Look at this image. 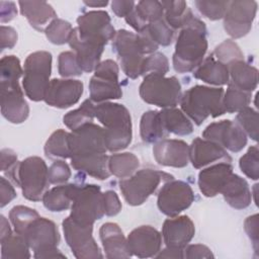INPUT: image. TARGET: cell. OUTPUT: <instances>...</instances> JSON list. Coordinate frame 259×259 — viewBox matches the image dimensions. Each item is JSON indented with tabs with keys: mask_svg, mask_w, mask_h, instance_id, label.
Wrapping results in <instances>:
<instances>
[{
	"mask_svg": "<svg viewBox=\"0 0 259 259\" xmlns=\"http://www.w3.org/2000/svg\"><path fill=\"white\" fill-rule=\"evenodd\" d=\"M207 30L205 23L193 14L180 29L175 44L172 62L178 73H189L204 60L207 51Z\"/></svg>",
	"mask_w": 259,
	"mask_h": 259,
	"instance_id": "obj_1",
	"label": "cell"
},
{
	"mask_svg": "<svg viewBox=\"0 0 259 259\" xmlns=\"http://www.w3.org/2000/svg\"><path fill=\"white\" fill-rule=\"evenodd\" d=\"M95 117L103 125L107 151L118 152L131 144L132 116L124 105L110 101L98 103L95 105Z\"/></svg>",
	"mask_w": 259,
	"mask_h": 259,
	"instance_id": "obj_2",
	"label": "cell"
},
{
	"mask_svg": "<svg viewBox=\"0 0 259 259\" xmlns=\"http://www.w3.org/2000/svg\"><path fill=\"white\" fill-rule=\"evenodd\" d=\"M224 89L195 85L186 90L180 99L181 110L196 125H200L208 116L218 117L225 113L223 105Z\"/></svg>",
	"mask_w": 259,
	"mask_h": 259,
	"instance_id": "obj_3",
	"label": "cell"
},
{
	"mask_svg": "<svg viewBox=\"0 0 259 259\" xmlns=\"http://www.w3.org/2000/svg\"><path fill=\"white\" fill-rule=\"evenodd\" d=\"M48 173L49 168L46 162L40 157L32 156L18 161L4 174L21 188L23 197L30 201H39L50 184Z\"/></svg>",
	"mask_w": 259,
	"mask_h": 259,
	"instance_id": "obj_4",
	"label": "cell"
},
{
	"mask_svg": "<svg viewBox=\"0 0 259 259\" xmlns=\"http://www.w3.org/2000/svg\"><path fill=\"white\" fill-rule=\"evenodd\" d=\"M53 57L50 52L37 51L29 54L24 62L22 87L32 101H41L50 84Z\"/></svg>",
	"mask_w": 259,
	"mask_h": 259,
	"instance_id": "obj_5",
	"label": "cell"
},
{
	"mask_svg": "<svg viewBox=\"0 0 259 259\" xmlns=\"http://www.w3.org/2000/svg\"><path fill=\"white\" fill-rule=\"evenodd\" d=\"M174 179L166 172L155 169H141L132 176L119 181V189L127 204L138 206L156 192L159 185L163 182Z\"/></svg>",
	"mask_w": 259,
	"mask_h": 259,
	"instance_id": "obj_6",
	"label": "cell"
},
{
	"mask_svg": "<svg viewBox=\"0 0 259 259\" xmlns=\"http://www.w3.org/2000/svg\"><path fill=\"white\" fill-rule=\"evenodd\" d=\"M139 93L141 98L161 108L175 107L181 99V84L175 77L150 73L144 76L140 85Z\"/></svg>",
	"mask_w": 259,
	"mask_h": 259,
	"instance_id": "obj_7",
	"label": "cell"
},
{
	"mask_svg": "<svg viewBox=\"0 0 259 259\" xmlns=\"http://www.w3.org/2000/svg\"><path fill=\"white\" fill-rule=\"evenodd\" d=\"M23 237L33 251L34 258H66L58 249L60 233L53 221L41 217L36 218L26 229Z\"/></svg>",
	"mask_w": 259,
	"mask_h": 259,
	"instance_id": "obj_8",
	"label": "cell"
},
{
	"mask_svg": "<svg viewBox=\"0 0 259 259\" xmlns=\"http://www.w3.org/2000/svg\"><path fill=\"white\" fill-rule=\"evenodd\" d=\"M104 214L103 193L100 186L95 184H78L69 217L78 224L93 226Z\"/></svg>",
	"mask_w": 259,
	"mask_h": 259,
	"instance_id": "obj_9",
	"label": "cell"
},
{
	"mask_svg": "<svg viewBox=\"0 0 259 259\" xmlns=\"http://www.w3.org/2000/svg\"><path fill=\"white\" fill-rule=\"evenodd\" d=\"M112 51L128 78L137 79L142 76L145 53L137 33L126 29L117 30L112 39Z\"/></svg>",
	"mask_w": 259,
	"mask_h": 259,
	"instance_id": "obj_10",
	"label": "cell"
},
{
	"mask_svg": "<svg viewBox=\"0 0 259 259\" xmlns=\"http://www.w3.org/2000/svg\"><path fill=\"white\" fill-rule=\"evenodd\" d=\"M89 93L90 99L96 103L119 99L122 96L116 62L108 59L98 64L89 81Z\"/></svg>",
	"mask_w": 259,
	"mask_h": 259,
	"instance_id": "obj_11",
	"label": "cell"
},
{
	"mask_svg": "<svg viewBox=\"0 0 259 259\" xmlns=\"http://www.w3.org/2000/svg\"><path fill=\"white\" fill-rule=\"evenodd\" d=\"M62 227L67 245L70 247L76 258H103V255L92 236L93 226L78 224L68 217L63 221Z\"/></svg>",
	"mask_w": 259,
	"mask_h": 259,
	"instance_id": "obj_12",
	"label": "cell"
},
{
	"mask_svg": "<svg viewBox=\"0 0 259 259\" xmlns=\"http://www.w3.org/2000/svg\"><path fill=\"white\" fill-rule=\"evenodd\" d=\"M194 200L191 186L181 180L171 179L164 182L157 195L159 210L169 218L179 215L187 209Z\"/></svg>",
	"mask_w": 259,
	"mask_h": 259,
	"instance_id": "obj_13",
	"label": "cell"
},
{
	"mask_svg": "<svg viewBox=\"0 0 259 259\" xmlns=\"http://www.w3.org/2000/svg\"><path fill=\"white\" fill-rule=\"evenodd\" d=\"M254 0L230 1L224 15V28L233 38H240L249 33L257 13Z\"/></svg>",
	"mask_w": 259,
	"mask_h": 259,
	"instance_id": "obj_14",
	"label": "cell"
},
{
	"mask_svg": "<svg viewBox=\"0 0 259 259\" xmlns=\"http://www.w3.org/2000/svg\"><path fill=\"white\" fill-rule=\"evenodd\" d=\"M71 157L106 154L107 148L103 127L93 122L69 133Z\"/></svg>",
	"mask_w": 259,
	"mask_h": 259,
	"instance_id": "obj_15",
	"label": "cell"
},
{
	"mask_svg": "<svg viewBox=\"0 0 259 259\" xmlns=\"http://www.w3.org/2000/svg\"><path fill=\"white\" fill-rule=\"evenodd\" d=\"M202 137L233 153L240 152L247 145V135L245 132L237 122L230 119L208 124L202 132Z\"/></svg>",
	"mask_w": 259,
	"mask_h": 259,
	"instance_id": "obj_16",
	"label": "cell"
},
{
	"mask_svg": "<svg viewBox=\"0 0 259 259\" xmlns=\"http://www.w3.org/2000/svg\"><path fill=\"white\" fill-rule=\"evenodd\" d=\"M1 113L11 123H22L29 115V106L17 83L0 82Z\"/></svg>",
	"mask_w": 259,
	"mask_h": 259,
	"instance_id": "obj_17",
	"label": "cell"
},
{
	"mask_svg": "<svg viewBox=\"0 0 259 259\" xmlns=\"http://www.w3.org/2000/svg\"><path fill=\"white\" fill-rule=\"evenodd\" d=\"M77 31L80 35L107 44L116 31L111 24L109 14L104 10L87 11L77 18Z\"/></svg>",
	"mask_w": 259,
	"mask_h": 259,
	"instance_id": "obj_18",
	"label": "cell"
},
{
	"mask_svg": "<svg viewBox=\"0 0 259 259\" xmlns=\"http://www.w3.org/2000/svg\"><path fill=\"white\" fill-rule=\"evenodd\" d=\"M68 44L76 54L80 68L86 73H91L96 69L106 45L101 40L80 35L76 27L73 28Z\"/></svg>",
	"mask_w": 259,
	"mask_h": 259,
	"instance_id": "obj_19",
	"label": "cell"
},
{
	"mask_svg": "<svg viewBox=\"0 0 259 259\" xmlns=\"http://www.w3.org/2000/svg\"><path fill=\"white\" fill-rule=\"evenodd\" d=\"M83 83L75 79H53L50 81L44 101L56 108H68L76 104L83 94Z\"/></svg>",
	"mask_w": 259,
	"mask_h": 259,
	"instance_id": "obj_20",
	"label": "cell"
},
{
	"mask_svg": "<svg viewBox=\"0 0 259 259\" xmlns=\"http://www.w3.org/2000/svg\"><path fill=\"white\" fill-rule=\"evenodd\" d=\"M126 241L132 255L139 258L156 257L161 250L162 235L152 226H140L128 234Z\"/></svg>",
	"mask_w": 259,
	"mask_h": 259,
	"instance_id": "obj_21",
	"label": "cell"
},
{
	"mask_svg": "<svg viewBox=\"0 0 259 259\" xmlns=\"http://www.w3.org/2000/svg\"><path fill=\"white\" fill-rule=\"evenodd\" d=\"M153 156L162 166L183 168L189 163V146L182 140L163 139L154 144Z\"/></svg>",
	"mask_w": 259,
	"mask_h": 259,
	"instance_id": "obj_22",
	"label": "cell"
},
{
	"mask_svg": "<svg viewBox=\"0 0 259 259\" xmlns=\"http://www.w3.org/2000/svg\"><path fill=\"white\" fill-rule=\"evenodd\" d=\"M195 227L188 215H176L164 221L162 239L166 247L184 249L192 240Z\"/></svg>",
	"mask_w": 259,
	"mask_h": 259,
	"instance_id": "obj_23",
	"label": "cell"
},
{
	"mask_svg": "<svg viewBox=\"0 0 259 259\" xmlns=\"http://www.w3.org/2000/svg\"><path fill=\"white\" fill-rule=\"evenodd\" d=\"M233 174L230 162H221L202 169L198 173V187L205 197H213L221 193L229 178Z\"/></svg>",
	"mask_w": 259,
	"mask_h": 259,
	"instance_id": "obj_24",
	"label": "cell"
},
{
	"mask_svg": "<svg viewBox=\"0 0 259 259\" xmlns=\"http://www.w3.org/2000/svg\"><path fill=\"white\" fill-rule=\"evenodd\" d=\"M219 160L232 161L227 150L222 146L201 138H196L192 141L189 146V162L194 168L199 169Z\"/></svg>",
	"mask_w": 259,
	"mask_h": 259,
	"instance_id": "obj_25",
	"label": "cell"
},
{
	"mask_svg": "<svg viewBox=\"0 0 259 259\" xmlns=\"http://www.w3.org/2000/svg\"><path fill=\"white\" fill-rule=\"evenodd\" d=\"M99 237L106 258L125 259L133 256L128 250L126 238L117 224H103L99 229Z\"/></svg>",
	"mask_w": 259,
	"mask_h": 259,
	"instance_id": "obj_26",
	"label": "cell"
},
{
	"mask_svg": "<svg viewBox=\"0 0 259 259\" xmlns=\"http://www.w3.org/2000/svg\"><path fill=\"white\" fill-rule=\"evenodd\" d=\"M162 17H164V9L161 1L143 0L136 3L135 8L124 19L136 32H141L150 22Z\"/></svg>",
	"mask_w": 259,
	"mask_h": 259,
	"instance_id": "obj_27",
	"label": "cell"
},
{
	"mask_svg": "<svg viewBox=\"0 0 259 259\" xmlns=\"http://www.w3.org/2000/svg\"><path fill=\"white\" fill-rule=\"evenodd\" d=\"M20 13L38 31H45L48 22L57 18L53 6L45 1H19Z\"/></svg>",
	"mask_w": 259,
	"mask_h": 259,
	"instance_id": "obj_28",
	"label": "cell"
},
{
	"mask_svg": "<svg viewBox=\"0 0 259 259\" xmlns=\"http://www.w3.org/2000/svg\"><path fill=\"white\" fill-rule=\"evenodd\" d=\"M229 85L237 89L251 93L258 84V70L246 63L244 60H237L228 65Z\"/></svg>",
	"mask_w": 259,
	"mask_h": 259,
	"instance_id": "obj_29",
	"label": "cell"
},
{
	"mask_svg": "<svg viewBox=\"0 0 259 259\" xmlns=\"http://www.w3.org/2000/svg\"><path fill=\"white\" fill-rule=\"evenodd\" d=\"M221 193L226 202L236 209L248 207L252 200L249 184L243 177L234 173L222 188Z\"/></svg>",
	"mask_w": 259,
	"mask_h": 259,
	"instance_id": "obj_30",
	"label": "cell"
},
{
	"mask_svg": "<svg viewBox=\"0 0 259 259\" xmlns=\"http://www.w3.org/2000/svg\"><path fill=\"white\" fill-rule=\"evenodd\" d=\"M108 157L106 154H95L73 156L70 159L75 170L86 173L98 180H105L111 175L108 169Z\"/></svg>",
	"mask_w": 259,
	"mask_h": 259,
	"instance_id": "obj_31",
	"label": "cell"
},
{
	"mask_svg": "<svg viewBox=\"0 0 259 259\" xmlns=\"http://www.w3.org/2000/svg\"><path fill=\"white\" fill-rule=\"evenodd\" d=\"M193 76L209 85L223 86L229 83L228 66L218 61L212 54L206 57L195 69Z\"/></svg>",
	"mask_w": 259,
	"mask_h": 259,
	"instance_id": "obj_32",
	"label": "cell"
},
{
	"mask_svg": "<svg viewBox=\"0 0 259 259\" xmlns=\"http://www.w3.org/2000/svg\"><path fill=\"white\" fill-rule=\"evenodd\" d=\"M78 184H60L47 190L41 198L44 206L54 212H61L71 207Z\"/></svg>",
	"mask_w": 259,
	"mask_h": 259,
	"instance_id": "obj_33",
	"label": "cell"
},
{
	"mask_svg": "<svg viewBox=\"0 0 259 259\" xmlns=\"http://www.w3.org/2000/svg\"><path fill=\"white\" fill-rule=\"evenodd\" d=\"M161 120L168 134L176 136H188L193 132V124L187 115L176 107L163 108L160 111Z\"/></svg>",
	"mask_w": 259,
	"mask_h": 259,
	"instance_id": "obj_34",
	"label": "cell"
},
{
	"mask_svg": "<svg viewBox=\"0 0 259 259\" xmlns=\"http://www.w3.org/2000/svg\"><path fill=\"white\" fill-rule=\"evenodd\" d=\"M140 136L146 144H155L168 136L163 126L160 111L148 110L143 113L140 122Z\"/></svg>",
	"mask_w": 259,
	"mask_h": 259,
	"instance_id": "obj_35",
	"label": "cell"
},
{
	"mask_svg": "<svg viewBox=\"0 0 259 259\" xmlns=\"http://www.w3.org/2000/svg\"><path fill=\"white\" fill-rule=\"evenodd\" d=\"M140 160L130 152L115 153L108 157V169L111 175L117 178H127L138 171Z\"/></svg>",
	"mask_w": 259,
	"mask_h": 259,
	"instance_id": "obj_36",
	"label": "cell"
},
{
	"mask_svg": "<svg viewBox=\"0 0 259 259\" xmlns=\"http://www.w3.org/2000/svg\"><path fill=\"white\" fill-rule=\"evenodd\" d=\"M164 9V19L173 29H181L189 17L193 14L185 1L168 0L161 1Z\"/></svg>",
	"mask_w": 259,
	"mask_h": 259,
	"instance_id": "obj_37",
	"label": "cell"
},
{
	"mask_svg": "<svg viewBox=\"0 0 259 259\" xmlns=\"http://www.w3.org/2000/svg\"><path fill=\"white\" fill-rule=\"evenodd\" d=\"M1 259H28L30 258L29 245L25 238L17 233H12L0 241Z\"/></svg>",
	"mask_w": 259,
	"mask_h": 259,
	"instance_id": "obj_38",
	"label": "cell"
},
{
	"mask_svg": "<svg viewBox=\"0 0 259 259\" xmlns=\"http://www.w3.org/2000/svg\"><path fill=\"white\" fill-rule=\"evenodd\" d=\"M69 133L64 130L55 131L46 142L44 151L46 157L50 159H68L71 158L69 147Z\"/></svg>",
	"mask_w": 259,
	"mask_h": 259,
	"instance_id": "obj_39",
	"label": "cell"
},
{
	"mask_svg": "<svg viewBox=\"0 0 259 259\" xmlns=\"http://www.w3.org/2000/svg\"><path fill=\"white\" fill-rule=\"evenodd\" d=\"M95 117V105L91 99H86L74 110L69 111L63 117V122L71 131H75L87 123L93 122Z\"/></svg>",
	"mask_w": 259,
	"mask_h": 259,
	"instance_id": "obj_40",
	"label": "cell"
},
{
	"mask_svg": "<svg viewBox=\"0 0 259 259\" xmlns=\"http://www.w3.org/2000/svg\"><path fill=\"white\" fill-rule=\"evenodd\" d=\"M38 212L24 205H15L9 211V221L15 233L23 236L29 225L38 218Z\"/></svg>",
	"mask_w": 259,
	"mask_h": 259,
	"instance_id": "obj_41",
	"label": "cell"
},
{
	"mask_svg": "<svg viewBox=\"0 0 259 259\" xmlns=\"http://www.w3.org/2000/svg\"><path fill=\"white\" fill-rule=\"evenodd\" d=\"M251 93L242 91L228 84V88L226 91H224L223 96V105L225 112H239L243 108L249 106L251 102Z\"/></svg>",
	"mask_w": 259,
	"mask_h": 259,
	"instance_id": "obj_42",
	"label": "cell"
},
{
	"mask_svg": "<svg viewBox=\"0 0 259 259\" xmlns=\"http://www.w3.org/2000/svg\"><path fill=\"white\" fill-rule=\"evenodd\" d=\"M74 27L72 24L64 19L55 18L45 28L47 38L54 45H64L69 41L71 32Z\"/></svg>",
	"mask_w": 259,
	"mask_h": 259,
	"instance_id": "obj_43",
	"label": "cell"
},
{
	"mask_svg": "<svg viewBox=\"0 0 259 259\" xmlns=\"http://www.w3.org/2000/svg\"><path fill=\"white\" fill-rule=\"evenodd\" d=\"M145 30L158 46L167 47L171 45L174 37V30L166 23L164 17L150 22Z\"/></svg>",
	"mask_w": 259,
	"mask_h": 259,
	"instance_id": "obj_44",
	"label": "cell"
},
{
	"mask_svg": "<svg viewBox=\"0 0 259 259\" xmlns=\"http://www.w3.org/2000/svg\"><path fill=\"white\" fill-rule=\"evenodd\" d=\"M23 70L16 56H4L0 60V82L17 83L22 76Z\"/></svg>",
	"mask_w": 259,
	"mask_h": 259,
	"instance_id": "obj_45",
	"label": "cell"
},
{
	"mask_svg": "<svg viewBox=\"0 0 259 259\" xmlns=\"http://www.w3.org/2000/svg\"><path fill=\"white\" fill-rule=\"evenodd\" d=\"M236 122L253 141L258 140V114L255 109L247 106L240 110L236 116Z\"/></svg>",
	"mask_w": 259,
	"mask_h": 259,
	"instance_id": "obj_46",
	"label": "cell"
},
{
	"mask_svg": "<svg viewBox=\"0 0 259 259\" xmlns=\"http://www.w3.org/2000/svg\"><path fill=\"white\" fill-rule=\"evenodd\" d=\"M212 56L225 65L237 60H244V55L240 47L233 39H226L215 47Z\"/></svg>",
	"mask_w": 259,
	"mask_h": 259,
	"instance_id": "obj_47",
	"label": "cell"
},
{
	"mask_svg": "<svg viewBox=\"0 0 259 259\" xmlns=\"http://www.w3.org/2000/svg\"><path fill=\"white\" fill-rule=\"evenodd\" d=\"M259 150L257 146H251L248 151L240 158L239 166L241 171L250 179L259 178Z\"/></svg>",
	"mask_w": 259,
	"mask_h": 259,
	"instance_id": "obj_48",
	"label": "cell"
},
{
	"mask_svg": "<svg viewBox=\"0 0 259 259\" xmlns=\"http://www.w3.org/2000/svg\"><path fill=\"white\" fill-rule=\"evenodd\" d=\"M58 72L64 78L82 75L83 71L79 66L76 54L73 51L63 52L59 55Z\"/></svg>",
	"mask_w": 259,
	"mask_h": 259,
	"instance_id": "obj_49",
	"label": "cell"
},
{
	"mask_svg": "<svg viewBox=\"0 0 259 259\" xmlns=\"http://www.w3.org/2000/svg\"><path fill=\"white\" fill-rule=\"evenodd\" d=\"M230 1H204L196 0L194 5L204 17L210 20L222 19L226 13Z\"/></svg>",
	"mask_w": 259,
	"mask_h": 259,
	"instance_id": "obj_50",
	"label": "cell"
},
{
	"mask_svg": "<svg viewBox=\"0 0 259 259\" xmlns=\"http://www.w3.org/2000/svg\"><path fill=\"white\" fill-rule=\"evenodd\" d=\"M169 71V62L167 57L159 52H155L148 57H145L143 67H142V76H145L150 73H156L161 75H166Z\"/></svg>",
	"mask_w": 259,
	"mask_h": 259,
	"instance_id": "obj_51",
	"label": "cell"
},
{
	"mask_svg": "<svg viewBox=\"0 0 259 259\" xmlns=\"http://www.w3.org/2000/svg\"><path fill=\"white\" fill-rule=\"evenodd\" d=\"M71 174V169L65 161L56 160L49 167V182L54 185L65 184L70 179Z\"/></svg>",
	"mask_w": 259,
	"mask_h": 259,
	"instance_id": "obj_52",
	"label": "cell"
},
{
	"mask_svg": "<svg viewBox=\"0 0 259 259\" xmlns=\"http://www.w3.org/2000/svg\"><path fill=\"white\" fill-rule=\"evenodd\" d=\"M258 226H259V220H258V214H252L248 217L245 222H244V230L250 239L254 252L258 255L259 254V231H258Z\"/></svg>",
	"mask_w": 259,
	"mask_h": 259,
	"instance_id": "obj_53",
	"label": "cell"
},
{
	"mask_svg": "<svg viewBox=\"0 0 259 259\" xmlns=\"http://www.w3.org/2000/svg\"><path fill=\"white\" fill-rule=\"evenodd\" d=\"M183 257L186 259H210L214 258L211 250L202 244L187 245L183 249Z\"/></svg>",
	"mask_w": 259,
	"mask_h": 259,
	"instance_id": "obj_54",
	"label": "cell"
},
{
	"mask_svg": "<svg viewBox=\"0 0 259 259\" xmlns=\"http://www.w3.org/2000/svg\"><path fill=\"white\" fill-rule=\"evenodd\" d=\"M103 204L104 213L107 217H114L121 210V202L117 194L113 190H107L103 192Z\"/></svg>",
	"mask_w": 259,
	"mask_h": 259,
	"instance_id": "obj_55",
	"label": "cell"
},
{
	"mask_svg": "<svg viewBox=\"0 0 259 259\" xmlns=\"http://www.w3.org/2000/svg\"><path fill=\"white\" fill-rule=\"evenodd\" d=\"M17 31L6 25H1L0 27V40H1V51L5 49H13L17 42Z\"/></svg>",
	"mask_w": 259,
	"mask_h": 259,
	"instance_id": "obj_56",
	"label": "cell"
},
{
	"mask_svg": "<svg viewBox=\"0 0 259 259\" xmlns=\"http://www.w3.org/2000/svg\"><path fill=\"white\" fill-rule=\"evenodd\" d=\"M0 207H4L17 195L11 181L5 177H0Z\"/></svg>",
	"mask_w": 259,
	"mask_h": 259,
	"instance_id": "obj_57",
	"label": "cell"
},
{
	"mask_svg": "<svg viewBox=\"0 0 259 259\" xmlns=\"http://www.w3.org/2000/svg\"><path fill=\"white\" fill-rule=\"evenodd\" d=\"M136 2L124 0H113L111 2V10L118 17H125L135 8Z\"/></svg>",
	"mask_w": 259,
	"mask_h": 259,
	"instance_id": "obj_58",
	"label": "cell"
},
{
	"mask_svg": "<svg viewBox=\"0 0 259 259\" xmlns=\"http://www.w3.org/2000/svg\"><path fill=\"white\" fill-rule=\"evenodd\" d=\"M0 157H1L0 169L3 173H6L7 171H9L18 162L16 153L10 149H2L0 152Z\"/></svg>",
	"mask_w": 259,
	"mask_h": 259,
	"instance_id": "obj_59",
	"label": "cell"
},
{
	"mask_svg": "<svg viewBox=\"0 0 259 259\" xmlns=\"http://www.w3.org/2000/svg\"><path fill=\"white\" fill-rule=\"evenodd\" d=\"M17 14L16 5L11 1L0 2V21L1 23L11 21Z\"/></svg>",
	"mask_w": 259,
	"mask_h": 259,
	"instance_id": "obj_60",
	"label": "cell"
},
{
	"mask_svg": "<svg viewBox=\"0 0 259 259\" xmlns=\"http://www.w3.org/2000/svg\"><path fill=\"white\" fill-rule=\"evenodd\" d=\"M156 258H173V259H183V249L166 247L160 250L156 255Z\"/></svg>",
	"mask_w": 259,
	"mask_h": 259,
	"instance_id": "obj_61",
	"label": "cell"
},
{
	"mask_svg": "<svg viewBox=\"0 0 259 259\" xmlns=\"http://www.w3.org/2000/svg\"><path fill=\"white\" fill-rule=\"evenodd\" d=\"M10 224L3 214L0 215V241L6 239L13 233Z\"/></svg>",
	"mask_w": 259,
	"mask_h": 259,
	"instance_id": "obj_62",
	"label": "cell"
},
{
	"mask_svg": "<svg viewBox=\"0 0 259 259\" xmlns=\"http://www.w3.org/2000/svg\"><path fill=\"white\" fill-rule=\"evenodd\" d=\"M84 4L89 6V7H105L108 4V1L106 0H89V1H84Z\"/></svg>",
	"mask_w": 259,
	"mask_h": 259,
	"instance_id": "obj_63",
	"label": "cell"
}]
</instances>
